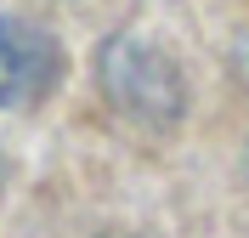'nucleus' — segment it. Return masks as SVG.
Wrapping results in <instances>:
<instances>
[{"label": "nucleus", "instance_id": "f257e3e1", "mask_svg": "<svg viewBox=\"0 0 249 238\" xmlns=\"http://www.w3.org/2000/svg\"><path fill=\"white\" fill-rule=\"evenodd\" d=\"M102 85L124 113L136 119H176L181 113V74L164 51L142 40H108L102 46Z\"/></svg>", "mask_w": 249, "mask_h": 238}, {"label": "nucleus", "instance_id": "f03ea898", "mask_svg": "<svg viewBox=\"0 0 249 238\" xmlns=\"http://www.w3.org/2000/svg\"><path fill=\"white\" fill-rule=\"evenodd\" d=\"M62 79V46L57 34L29 17L0 12V108H29Z\"/></svg>", "mask_w": 249, "mask_h": 238}]
</instances>
